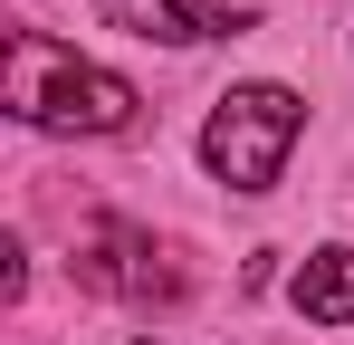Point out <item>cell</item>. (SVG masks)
I'll use <instances>...</instances> for the list:
<instances>
[{
  "label": "cell",
  "mask_w": 354,
  "mask_h": 345,
  "mask_svg": "<svg viewBox=\"0 0 354 345\" xmlns=\"http://www.w3.org/2000/svg\"><path fill=\"white\" fill-rule=\"evenodd\" d=\"M297 134H306V96L249 77V87H230V96L211 106V125H201V163L221 172L230 192H268Z\"/></svg>",
  "instance_id": "cell-2"
},
{
  "label": "cell",
  "mask_w": 354,
  "mask_h": 345,
  "mask_svg": "<svg viewBox=\"0 0 354 345\" xmlns=\"http://www.w3.org/2000/svg\"><path fill=\"white\" fill-rule=\"evenodd\" d=\"M96 19L124 29V39H163V48H192V39H230L249 19L211 10V0H96Z\"/></svg>",
  "instance_id": "cell-4"
},
{
  "label": "cell",
  "mask_w": 354,
  "mask_h": 345,
  "mask_svg": "<svg viewBox=\"0 0 354 345\" xmlns=\"http://www.w3.org/2000/svg\"><path fill=\"white\" fill-rule=\"evenodd\" d=\"M0 106L19 115V125H39V134H124L144 96L124 87L115 67H96V57H77L67 39H48V29H10Z\"/></svg>",
  "instance_id": "cell-1"
},
{
  "label": "cell",
  "mask_w": 354,
  "mask_h": 345,
  "mask_svg": "<svg viewBox=\"0 0 354 345\" xmlns=\"http://www.w3.org/2000/svg\"><path fill=\"white\" fill-rule=\"evenodd\" d=\"M67 269H77V288H86V297H115V307H173V297H182L173 249H163L153 230L115 221V211L77 221V240H67Z\"/></svg>",
  "instance_id": "cell-3"
},
{
  "label": "cell",
  "mask_w": 354,
  "mask_h": 345,
  "mask_svg": "<svg viewBox=\"0 0 354 345\" xmlns=\"http://www.w3.org/2000/svg\"><path fill=\"white\" fill-rule=\"evenodd\" d=\"M288 297H297V317H316V326H354V249H316L288 278Z\"/></svg>",
  "instance_id": "cell-5"
}]
</instances>
